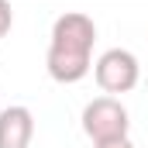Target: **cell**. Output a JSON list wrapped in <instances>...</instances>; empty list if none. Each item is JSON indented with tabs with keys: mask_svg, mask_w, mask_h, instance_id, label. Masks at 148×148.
<instances>
[{
	"mask_svg": "<svg viewBox=\"0 0 148 148\" xmlns=\"http://www.w3.org/2000/svg\"><path fill=\"white\" fill-rule=\"evenodd\" d=\"M35 134V117L28 107L14 103L0 110V148H28Z\"/></svg>",
	"mask_w": 148,
	"mask_h": 148,
	"instance_id": "4",
	"label": "cell"
},
{
	"mask_svg": "<svg viewBox=\"0 0 148 148\" xmlns=\"http://www.w3.org/2000/svg\"><path fill=\"white\" fill-rule=\"evenodd\" d=\"M10 21H14V10H10V3H7V0H0V38L7 35Z\"/></svg>",
	"mask_w": 148,
	"mask_h": 148,
	"instance_id": "5",
	"label": "cell"
},
{
	"mask_svg": "<svg viewBox=\"0 0 148 148\" xmlns=\"http://www.w3.org/2000/svg\"><path fill=\"white\" fill-rule=\"evenodd\" d=\"M93 148H134L131 138H114V141H97Z\"/></svg>",
	"mask_w": 148,
	"mask_h": 148,
	"instance_id": "6",
	"label": "cell"
},
{
	"mask_svg": "<svg viewBox=\"0 0 148 148\" xmlns=\"http://www.w3.org/2000/svg\"><path fill=\"white\" fill-rule=\"evenodd\" d=\"M93 41H97V24H93L90 14L66 10L62 17H55L52 41H48V55H45L48 76L55 83H79L83 76L90 73Z\"/></svg>",
	"mask_w": 148,
	"mask_h": 148,
	"instance_id": "1",
	"label": "cell"
},
{
	"mask_svg": "<svg viewBox=\"0 0 148 148\" xmlns=\"http://www.w3.org/2000/svg\"><path fill=\"white\" fill-rule=\"evenodd\" d=\"M127 107L117 97H97L83 107V131L97 141H114V138H127Z\"/></svg>",
	"mask_w": 148,
	"mask_h": 148,
	"instance_id": "2",
	"label": "cell"
},
{
	"mask_svg": "<svg viewBox=\"0 0 148 148\" xmlns=\"http://www.w3.org/2000/svg\"><path fill=\"white\" fill-rule=\"evenodd\" d=\"M93 76H97V86H100L107 97H114V93H127V90L138 86L141 66H138V59H134L127 48H107V52L97 59Z\"/></svg>",
	"mask_w": 148,
	"mask_h": 148,
	"instance_id": "3",
	"label": "cell"
}]
</instances>
